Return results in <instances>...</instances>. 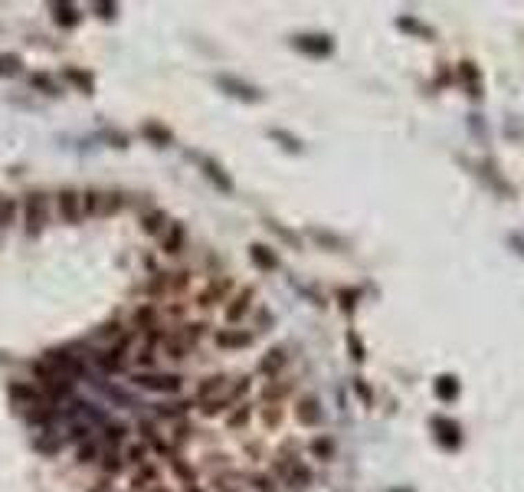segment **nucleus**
Here are the masks:
<instances>
[{"instance_id": "obj_1", "label": "nucleus", "mask_w": 524, "mask_h": 492, "mask_svg": "<svg viewBox=\"0 0 524 492\" xmlns=\"http://www.w3.org/2000/svg\"><path fill=\"white\" fill-rule=\"evenodd\" d=\"M24 224H26V237H39L43 227H46V201L43 194H26V203H24Z\"/></svg>"}, {"instance_id": "obj_2", "label": "nucleus", "mask_w": 524, "mask_h": 492, "mask_svg": "<svg viewBox=\"0 0 524 492\" xmlns=\"http://www.w3.org/2000/svg\"><path fill=\"white\" fill-rule=\"evenodd\" d=\"M429 427H433V433H436L439 446H446V450H459L462 446V427L452 420V417L436 414L433 420H429Z\"/></svg>"}, {"instance_id": "obj_3", "label": "nucleus", "mask_w": 524, "mask_h": 492, "mask_svg": "<svg viewBox=\"0 0 524 492\" xmlns=\"http://www.w3.org/2000/svg\"><path fill=\"white\" fill-rule=\"evenodd\" d=\"M141 388V391H154V394H177L180 391V378L177 374H158V371H141V374H135L131 378Z\"/></svg>"}, {"instance_id": "obj_4", "label": "nucleus", "mask_w": 524, "mask_h": 492, "mask_svg": "<svg viewBox=\"0 0 524 492\" xmlns=\"http://www.w3.org/2000/svg\"><path fill=\"white\" fill-rule=\"evenodd\" d=\"M292 43H295V50L308 53V56H318V60H325V56L335 53V39L328 37V33H301V37H295Z\"/></svg>"}, {"instance_id": "obj_5", "label": "nucleus", "mask_w": 524, "mask_h": 492, "mask_svg": "<svg viewBox=\"0 0 524 492\" xmlns=\"http://www.w3.org/2000/svg\"><path fill=\"white\" fill-rule=\"evenodd\" d=\"M433 391H436L439 401H446V404H456L459 401V394H462V384L456 374H439L436 384H433Z\"/></svg>"}, {"instance_id": "obj_6", "label": "nucleus", "mask_w": 524, "mask_h": 492, "mask_svg": "<svg viewBox=\"0 0 524 492\" xmlns=\"http://www.w3.org/2000/svg\"><path fill=\"white\" fill-rule=\"evenodd\" d=\"M295 417H299V423H305V427H318V423H321V404H318V397H312V394L301 397Z\"/></svg>"}, {"instance_id": "obj_7", "label": "nucleus", "mask_w": 524, "mask_h": 492, "mask_svg": "<svg viewBox=\"0 0 524 492\" xmlns=\"http://www.w3.org/2000/svg\"><path fill=\"white\" fill-rule=\"evenodd\" d=\"M250 259L259 266L262 273H275V269H279V256H275V253L269 250L265 243H252V246H250Z\"/></svg>"}, {"instance_id": "obj_8", "label": "nucleus", "mask_w": 524, "mask_h": 492, "mask_svg": "<svg viewBox=\"0 0 524 492\" xmlns=\"http://www.w3.org/2000/svg\"><path fill=\"white\" fill-rule=\"evenodd\" d=\"M216 345L226 348V352H236V348H250L252 345V335L250 331H236V328H226L216 335Z\"/></svg>"}, {"instance_id": "obj_9", "label": "nucleus", "mask_w": 524, "mask_h": 492, "mask_svg": "<svg viewBox=\"0 0 524 492\" xmlns=\"http://www.w3.org/2000/svg\"><path fill=\"white\" fill-rule=\"evenodd\" d=\"M286 361H288L286 348H282V345H275V348H269L265 358L259 361V374H279V371L286 367Z\"/></svg>"}, {"instance_id": "obj_10", "label": "nucleus", "mask_w": 524, "mask_h": 492, "mask_svg": "<svg viewBox=\"0 0 524 492\" xmlns=\"http://www.w3.org/2000/svg\"><path fill=\"white\" fill-rule=\"evenodd\" d=\"M459 73H462V79L469 82V95L482 99V69H478V63H472V60H462Z\"/></svg>"}, {"instance_id": "obj_11", "label": "nucleus", "mask_w": 524, "mask_h": 492, "mask_svg": "<svg viewBox=\"0 0 524 492\" xmlns=\"http://www.w3.org/2000/svg\"><path fill=\"white\" fill-rule=\"evenodd\" d=\"M59 217H63L66 224H75V220L82 217V207H79V194H75V190H63V194H59Z\"/></svg>"}, {"instance_id": "obj_12", "label": "nucleus", "mask_w": 524, "mask_h": 492, "mask_svg": "<svg viewBox=\"0 0 524 492\" xmlns=\"http://www.w3.org/2000/svg\"><path fill=\"white\" fill-rule=\"evenodd\" d=\"M397 26L403 30V33H410V37H420V39H436V30L433 26H426L423 20H416V17H400Z\"/></svg>"}, {"instance_id": "obj_13", "label": "nucleus", "mask_w": 524, "mask_h": 492, "mask_svg": "<svg viewBox=\"0 0 524 492\" xmlns=\"http://www.w3.org/2000/svg\"><path fill=\"white\" fill-rule=\"evenodd\" d=\"M250 309H252V289H243L236 299H233V302L226 305V322H239V318L246 316Z\"/></svg>"}, {"instance_id": "obj_14", "label": "nucleus", "mask_w": 524, "mask_h": 492, "mask_svg": "<svg viewBox=\"0 0 524 492\" xmlns=\"http://www.w3.org/2000/svg\"><path fill=\"white\" fill-rule=\"evenodd\" d=\"M226 384H230V378H226V374H213V378H207L197 388V401H203V404H207V401H213V397L223 391Z\"/></svg>"}, {"instance_id": "obj_15", "label": "nucleus", "mask_w": 524, "mask_h": 492, "mask_svg": "<svg viewBox=\"0 0 524 492\" xmlns=\"http://www.w3.org/2000/svg\"><path fill=\"white\" fill-rule=\"evenodd\" d=\"M220 86H223V89H233V95H239V99H246V102H256V99H259V89L246 86V82H239V79H233V76H220Z\"/></svg>"}, {"instance_id": "obj_16", "label": "nucleus", "mask_w": 524, "mask_h": 492, "mask_svg": "<svg viewBox=\"0 0 524 492\" xmlns=\"http://www.w3.org/2000/svg\"><path fill=\"white\" fill-rule=\"evenodd\" d=\"M131 486H135V492H151L154 486H158V469H154V466H141L135 473Z\"/></svg>"}, {"instance_id": "obj_17", "label": "nucleus", "mask_w": 524, "mask_h": 492, "mask_svg": "<svg viewBox=\"0 0 524 492\" xmlns=\"http://www.w3.org/2000/svg\"><path fill=\"white\" fill-rule=\"evenodd\" d=\"M226 289H230V279H220V282H213V286H210L207 292H200L197 302H200V305H216L220 299H223V292H226Z\"/></svg>"}, {"instance_id": "obj_18", "label": "nucleus", "mask_w": 524, "mask_h": 492, "mask_svg": "<svg viewBox=\"0 0 524 492\" xmlns=\"http://www.w3.org/2000/svg\"><path fill=\"white\" fill-rule=\"evenodd\" d=\"M187 348H190V345L180 338V331L164 338V352H167V358H187Z\"/></svg>"}, {"instance_id": "obj_19", "label": "nucleus", "mask_w": 524, "mask_h": 492, "mask_svg": "<svg viewBox=\"0 0 524 492\" xmlns=\"http://www.w3.org/2000/svg\"><path fill=\"white\" fill-rule=\"evenodd\" d=\"M200 164H203V174L210 177V181H213V184H216V188H220V190H230V188H233V184H230V177H223V174H220V167H216V164H213L210 158H203V161H200Z\"/></svg>"}, {"instance_id": "obj_20", "label": "nucleus", "mask_w": 524, "mask_h": 492, "mask_svg": "<svg viewBox=\"0 0 524 492\" xmlns=\"http://www.w3.org/2000/svg\"><path fill=\"white\" fill-rule=\"evenodd\" d=\"M13 217H17V203H13V197H7V194H0V230H7L13 224Z\"/></svg>"}, {"instance_id": "obj_21", "label": "nucleus", "mask_w": 524, "mask_h": 492, "mask_svg": "<svg viewBox=\"0 0 524 492\" xmlns=\"http://www.w3.org/2000/svg\"><path fill=\"white\" fill-rule=\"evenodd\" d=\"M308 450H312L315 459H331V456H335V443L328 440V437H315Z\"/></svg>"}, {"instance_id": "obj_22", "label": "nucleus", "mask_w": 524, "mask_h": 492, "mask_svg": "<svg viewBox=\"0 0 524 492\" xmlns=\"http://www.w3.org/2000/svg\"><path fill=\"white\" fill-rule=\"evenodd\" d=\"M180 246H184V227L174 224V230H171V233H167V240H164V253H167V256H174V253H180Z\"/></svg>"}, {"instance_id": "obj_23", "label": "nucleus", "mask_w": 524, "mask_h": 492, "mask_svg": "<svg viewBox=\"0 0 524 492\" xmlns=\"http://www.w3.org/2000/svg\"><path fill=\"white\" fill-rule=\"evenodd\" d=\"M252 417V404H239V410H233V414L226 417V427L230 430H239V427H246V420Z\"/></svg>"}, {"instance_id": "obj_24", "label": "nucleus", "mask_w": 524, "mask_h": 492, "mask_svg": "<svg viewBox=\"0 0 524 492\" xmlns=\"http://www.w3.org/2000/svg\"><path fill=\"white\" fill-rule=\"evenodd\" d=\"M144 138L158 141V145H171V138H174V135H171L164 125H154V122H148V125H144Z\"/></svg>"}, {"instance_id": "obj_25", "label": "nucleus", "mask_w": 524, "mask_h": 492, "mask_svg": "<svg viewBox=\"0 0 524 492\" xmlns=\"http://www.w3.org/2000/svg\"><path fill=\"white\" fill-rule=\"evenodd\" d=\"M164 220H167V214H164V210H151V214L141 217V230H144V233H158Z\"/></svg>"}, {"instance_id": "obj_26", "label": "nucleus", "mask_w": 524, "mask_h": 492, "mask_svg": "<svg viewBox=\"0 0 524 492\" xmlns=\"http://www.w3.org/2000/svg\"><path fill=\"white\" fill-rule=\"evenodd\" d=\"M20 56H13V53H0V76H17L20 73Z\"/></svg>"}, {"instance_id": "obj_27", "label": "nucleus", "mask_w": 524, "mask_h": 492, "mask_svg": "<svg viewBox=\"0 0 524 492\" xmlns=\"http://www.w3.org/2000/svg\"><path fill=\"white\" fill-rule=\"evenodd\" d=\"M10 397L13 401H24V404H33L39 394L30 388V384H10Z\"/></svg>"}, {"instance_id": "obj_28", "label": "nucleus", "mask_w": 524, "mask_h": 492, "mask_svg": "<svg viewBox=\"0 0 524 492\" xmlns=\"http://www.w3.org/2000/svg\"><path fill=\"white\" fill-rule=\"evenodd\" d=\"M66 79H69V82H75L82 92H92V76H88V73H82V69H73V66H69V69H66Z\"/></svg>"}, {"instance_id": "obj_29", "label": "nucleus", "mask_w": 524, "mask_h": 492, "mask_svg": "<svg viewBox=\"0 0 524 492\" xmlns=\"http://www.w3.org/2000/svg\"><path fill=\"white\" fill-rule=\"evenodd\" d=\"M230 407H233V401L223 394V397H213V401H207V404H203V414L216 417V414H223V410H230Z\"/></svg>"}, {"instance_id": "obj_30", "label": "nucleus", "mask_w": 524, "mask_h": 492, "mask_svg": "<svg viewBox=\"0 0 524 492\" xmlns=\"http://www.w3.org/2000/svg\"><path fill=\"white\" fill-rule=\"evenodd\" d=\"M56 24L59 26H75L79 24V10H75V7H56Z\"/></svg>"}, {"instance_id": "obj_31", "label": "nucleus", "mask_w": 524, "mask_h": 492, "mask_svg": "<svg viewBox=\"0 0 524 492\" xmlns=\"http://www.w3.org/2000/svg\"><path fill=\"white\" fill-rule=\"evenodd\" d=\"M95 456H99V443H95V440H86L82 446H79L75 459H79V463H95Z\"/></svg>"}, {"instance_id": "obj_32", "label": "nucleus", "mask_w": 524, "mask_h": 492, "mask_svg": "<svg viewBox=\"0 0 524 492\" xmlns=\"http://www.w3.org/2000/svg\"><path fill=\"white\" fill-rule=\"evenodd\" d=\"M171 466H174V473H177V476H180L184 482H187V486H194V469H190L187 463L180 459V456H171Z\"/></svg>"}, {"instance_id": "obj_33", "label": "nucleus", "mask_w": 524, "mask_h": 492, "mask_svg": "<svg viewBox=\"0 0 524 492\" xmlns=\"http://www.w3.org/2000/svg\"><path fill=\"white\" fill-rule=\"evenodd\" d=\"M262 423L265 427H275V423H282V407L279 404H269L265 410H262Z\"/></svg>"}, {"instance_id": "obj_34", "label": "nucleus", "mask_w": 524, "mask_h": 492, "mask_svg": "<svg viewBox=\"0 0 524 492\" xmlns=\"http://www.w3.org/2000/svg\"><path fill=\"white\" fill-rule=\"evenodd\" d=\"M102 466H105V473H109V476H115V473H122V469H125V459H122L118 453H109Z\"/></svg>"}, {"instance_id": "obj_35", "label": "nucleus", "mask_w": 524, "mask_h": 492, "mask_svg": "<svg viewBox=\"0 0 524 492\" xmlns=\"http://www.w3.org/2000/svg\"><path fill=\"white\" fill-rule=\"evenodd\" d=\"M135 325H138V328L154 325V309H151V305H141V309L135 312Z\"/></svg>"}, {"instance_id": "obj_36", "label": "nucleus", "mask_w": 524, "mask_h": 492, "mask_svg": "<svg viewBox=\"0 0 524 492\" xmlns=\"http://www.w3.org/2000/svg\"><path fill=\"white\" fill-rule=\"evenodd\" d=\"M102 207V194L99 190H86V207H82V214H95Z\"/></svg>"}, {"instance_id": "obj_37", "label": "nucleus", "mask_w": 524, "mask_h": 492, "mask_svg": "<svg viewBox=\"0 0 524 492\" xmlns=\"http://www.w3.org/2000/svg\"><path fill=\"white\" fill-rule=\"evenodd\" d=\"M315 240H321L325 246H335V250H344V240H337V237H331V233H325V230H312Z\"/></svg>"}, {"instance_id": "obj_38", "label": "nucleus", "mask_w": 524, "mask_h": 492, "mask_svg": "<svg viewBox=\"0 0 524 492\" xmlns=\"http://www.w3.org/2000/svg\"><path fill=\"white\" fill-rule=\"evenodd\" d=\"M348 345H350V358H354V361H364V358H367V354H364L361 338H357L354 331H350V335H348Z\"/></svg>"}, {"instance_id": "obj_39", "label": "nucleus", "mask_w": 524, "mask_h": 492, "mask_svg": "<svg viewBox=\"0 0 524 492\" xmlns=\"http://www.w3.org/2000/svg\"><path fill=\"white\" fill-rule=\"evenodd\" d=\"M125 433H128L125 427H109L105 430V440L112 443V446H118V443H125Z\"/></svg>"}, {"instance_id": "obj_40", "label": "nucleus", "mask_w": 524, "mask_h": 492, "mask_svg": "<svg viewBox=\"0 0 524 492\" xmlns=\"http://www.w3.org/2000/svg\"><path fill=\"white\" fill-rule=\"evenodd\" d=\"M286 391H292V381H286V384H269V388H265V401H272V397H282Z\"/></svg>"}, {"instance_id": "obj_41", "label": "nucleus", "mask_w": 524, "mask_h": 492, "mask_svg": "<svg viewBox=\"0 0 524 492\" xmlns=\"http://www.w3.org/2000/svg\"><path fill=\"white\" fill-rule=\"evenodd\" d=\"M250 486L256 492H272V480L269 476H250Z\"/></svg>"}, {"instance_id": "obj_42", "label": "nucleus", "mask_w": 524, "mask_h": 492, "mask_svg": "<svg viewBox=\"0 0 524 492\" xmlns=\"http://www.w3.org/2000/svg\"><path fill=\"white\" fill-rule=\"evenodd\" d=\"M272 138L286 141V148H292V152H301V141H299V138H292V135H286V131H272Z\"/></svg>"}, {"instance_id": "obj_43", "label": "nucleus", "mask_w": 524, "mask_h": 492, "mask_svg": "<svg viewBox=\"0 0 524 492\" xmlns=\"http://www.w3.org/2000/svg\"><path fill=\"white\" fill-rule=\"evenodd\" d=\"M144 456H148V446H131V450H128V459H131V463H141V466H144Z\"/></svg>"}, {"instance_id": "obj_44", "label": "nucleus", "mask_w": 524, "mask_h": 492, "mask_svg": "<svg viewBox=\"0 0 524 492\" xmlns=\"http://www.w3.org/2000/svg\"><path fill=\"white\" fill-rule=\"evenodd\" d=\"M354 391H357V394H361V401H364V404H371V388H367V384H364V381H361V378H357V381H354Z\"/></svg>"}, {"instance_id": "obj_45", "label": "nucleus", "mask_w": 524, "mask_h": 492, "mask_svg": "<svg viewBox=\"0 0 524 492\" xmlns=\"http://www.w3.org/2000/svg\"><path fill=\"white\" fill-rule=\"evenodd\" d=\"M33 86L37 89H46V92H56V89H53V82L46 76H33Z\"/></svg>"}, {"instance_id": "obj_46", "label": "nucleus", "mask_w": 524, "mask_h": 492, "mask_svg": "<svg viewBox=\"0 0 524 492\" xmlns=\"http://www.w3.org/2000/svg\"><path fill=\"white\" fill-rule=\"evenodd\" d=\"M337 295H341V299H344V309H354V299H357V292H337Z\"/></svg>"}, {"instance_id": "obj_47", "label": "nucleus", "mask_w": 524, "mask_h": 492, "mask_svg": "<svg viewBox=\"0 0 524 492\" xmlns=\"http://www.w3.org/2000/svg\"><path fill=\"white\" fill-rule=\"evenodd\" d=\"M88 492H112V480H99Z\"/></svg>"}, {"instance_id": "obj_48", "label": "nucleus", "mask_w": 524, "mask_h": 492, "mask_svg": "<svg viewBox=\"0 0 524 492\" xmlns=\"http://www.w3.org/2000/svg\"><path fill=\"white\" fill-rule=\"evenodd\" d=\"M512 246H514V253H518V256H524V240L518 237V233H512Z\"/></svg>"}, {"instance_id": "obj_49", "label": "nucleus", "mask_w": 524, "mask_h": 492, "mask_svg": "<svg viewBox=\"0 0 524 492\" xmlns=\"http://www.w3.org/2000/svg\"><path fill=\"white\" fill-rule=\"evenodd\" d=\"M99 10H102V17H112L115 7H112V3H99Z\"/></svg>"}, {"instance_id": "obj_50", "label": "nucleus", "mask_w": 524, "mask_h": 492, "mask_svg": "<svg viewBox=\"0 0 524 492\" xmlns=\"http://www.w3.org/2000/svg\"><path fill=\"white\" fill-rule=\"evenodd\" d=\"M151 492H171V489H164V486H154V489H151Z\"/></svg>"}, {"instance_id": "obj_51", "label": "nucleus", "mask_w": 524, "mask_h": 492, "mask_svg": "<svg viewBox=\"0 0 524 492\" xmlns=\"http://www.w3.org/2000/svg\"><path fill=\"white\" fill-rule=\"evenodd\" d=\"M393 492H413V489H393Z\"/></svg>"}, {"instance_id": "obj_52", "label": "nucleus", "mask_w": 524, "mask_h": 492, "mask_svg": "<svg viewBox=\"0 0 524 492\" xmlns=\"http://www.w3.org/2000/svg\"><path fill=\"white\" fill-rule=\"evenodd\" d=\"M187 492H200V489H194V486H190V489H187Z\"/></svg>"}]
</instances>
